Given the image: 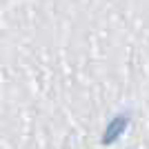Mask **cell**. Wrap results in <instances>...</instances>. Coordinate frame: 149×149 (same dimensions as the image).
I'll use <instances>...</instances> for the list:
<instances>
[{"mask_svg": "<svg viewBox=\"0 0 149 149\" xmlns=\"http://www.w3.org/2000/svg\"><path fill=\"white\" fill-rule=\"evenodd\" d=\"M127 125H129V116H116V118L111 120V123L107 125V129H105V134H102V143L105 145H111V143H116L120 136L125 134V129H127Z\"/></svg>", "mask_w": 149, "mask_h": 149, "instance_id": "obj_1", "label": "cell"}]
</instances>
